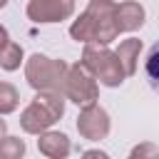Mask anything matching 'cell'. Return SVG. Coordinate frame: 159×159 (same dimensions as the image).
<instances>
[{"label": "cell", "mask_w": 159, "mask_h": 159, "mask_svg": "<svg viewBox=\"0 0 159 159\" xmlns=\"http://www.w3.org/2000/svg\"><path fill=\"white\" fill-rule=\"evenodd\" d=\"M65 114V94L62 92H50L42 89L32 97V102L20 112V127L27 134H42L50 129L60 117Z\"/></svg>", "instance_id": "7a4b0ae2"}, {"label": "cell", "mask_w": 159, "mask_h": 159, "mask_svg": "<svg viewBox=\"0 0 159 159\" xmlns=\"http://www.w3.org/2000/svg\"><path fill=\"white\" fill-rule=\"evenodd\" d=\"M84 157H99V159H107V154L99 152V149H89V152H84Z\"/></svg>", "instance_id": "2e32d148"}, {"label": "cell", "mask_w": 159, "mask_h": 159, "mask_svg": "<svg viewBox=\"0 0 159 159\" xmlns=\"http://www.w3.org/2000/svg\"><path fill=\"white\" fill-rule=\"evenodd\" d=\"M65 75H67V65L62 60H52L47 55H40L35 52L27 62H25V80L32 89L42 92V89H50V92H62V84H65Z\"/></svg>", "instance_id": "277c9868"}, {"label": "cell", "mask_w": 159, "mask_h": 159, "mask_svg": "<svg viewBox=\"0 0 159 159\" xmlns=\"http://www.w3.org/2000/svg\"><path fill=\"white\" fill-rule=\"evenodd\" d=\"M114 52H117V57H119V62H122L124 75L132 77V75L137 72V60H139V52H142V40H137V37L122 40Z\"/></svg>", "instance_id": "30bf717a"}, {"label": "cell", "mask_w": 159, "mask_h": 159, "mask_svg": "<svg viewBox=\"0 0 159 159\" xmlns=\"http://www.w3.org/2000/svg\"><path fill=\"white\" fill-rule=\"evenodd\" d=\"M62 94H65L70 102H75L77 107H84V104L97 102L99 87H97V80L87 72V67H84L82 62H77V65H67Z\"/></svg>", "instance_id": "5b68a950"}, {"label": "cell", "mask_w": 159, "mask_h": 159, "mask_svg": "<svg viewBox=\"0 0 159 159\" xmlns=\"http://www.w3.org/2000/svg\"><path fill=\"white\" fill-rule=\"evenodd\" d=\"M117 27L119 32H134L144 25V7L137 2V0H124V2H117Z\"/></svg>", "instance_id": "ba28073f"}, {"label": "cell", "mask_w": 159, "mask_h": 159, "mask_svg": "<svg viewBox=\"0 0 159 159\" xmlns=\"http://www.w3.org/2000/svg\"><path fill=\"white\" fill-rule=\"evenodd\" d=\"M109 127H112L109 114H107V109L99 107L97 102L84 104L82 112L77 114V132H80V137H84V139H89V142H102V139H107Z\"/></svg>", "instance_id": "8992f818"}, {"label": "cell", "mask_w": 159, "mask_h": 159, "mask_svg": "<svg viewBox=\"0 0 159 159\" xmlns=\"http://www.w3.org/2000/svg\"><path fill=\"white\" fill-rule=\"evenodd\" d=\"M117 2L114 0H89L87 10L70 25V37L75 42L109 45L119 37L117 27Z\"/></svg>", "instance_id": "6da1fadb"}, {"label": "cell", "mask_w": 159, "mask_h": 159, "mask_svg": "<svg viewBox=\"0 0 159 159\" xmlns=\"http://www.w3.org/2000/svg\"><path fill=\"white\" fill-rule=\"evenodd\" d=\"M129 157L132 159H142V157H159V149L154 147V144H139V147H134L132 152H129Z\"/></svg>", "instance_id": "9a60e30c"}, {"label": "cell", "mask_w": 159, "mask_h": 159, "mask_svg": "<svg viewBox=\"0 0 159 159\" xmlns=\"http://www.w3.org/2000/svg\"><path fill=\"white\" fill-rule=\"evenodd\" d=\"M5 5H7V0H0V10H2V7H5Z\"/></svg>", "instance_id": "d6986e66"}, {"label": "cell", "mask_w": 159, "mask_h": 159, "mask_svg": "<svg viewBox=\"0 0 159 159\" xmlns=\"http://www.w3.org/2000/svg\"><path fill=\"white\" fill-rule=\"evenodd\" d=\"M144 72H147V80L152 84L154 92H159V40L152 45V50L147 52V62H144Z\"/></svg>", "instance_id": "7c38bea8"}, {"label": "cell", "mask_w": 159, "mask_h": 159, "mask_svg": "<svg viewBox=\"0 0 159 159\" xmlns=\"http://www.w3.org/2000/svg\"><path fill=\"white\" fill-rule=\"evenodd\" d=\"M37 137H40V139H37L40 154H45V157H50V159H65V157L72 152V144H70L67 134H62V132H50V129H45V132L37 134Z\"/></svg>", "instance_id": "9c48e42d"}, {"label": "cell", "mask_w": 159, "mask_h": 159, "mask_svg": "<svg viewBox=\"0 0 159 159\" xmlns=\"http://www.w3.org/2000/svg\"><path fill=\"white\" fill-rule=\"evenodd\" d=\"M7 40H10V35H7V30H5L2 25H0V47H2V45H5Z\"/></svg>", "instance_id": "e0dca14e"}, {"label": "cell", "mask_w": 159, "mask_h": 159, "mask_svg": "<svg viewBox=\"0 0 159 159\" xmlns=\"http://www.w3.org/2000/svg\"><path fill=\"white\" fill-rule=\"evenodd\" d=\"M20 104V92L10 82H0V117L15 112Z\"/></svg>", "instance_id": "4fadbf2b"}, {"label": "cell", "mask_w": 159, "mask_h": 159, "mask_svg": "<svg viewBox=\"0 0 159 159\" xmlns=\"http://www.w3.org/2000/svg\"><path fill=\"white\" fill-rule=\"evenodd\" d=\"M82 65L104 87H119L127 80L117 52L107 50V45H92V42H87L84 50H82Z\"/></svg>", "instance_id": "3957f363"}, {"label": "cell", "mask_w": 159, "mask_h": 159, "mask_svg": "<svg viewBox=\"0 0 159 159\" xmlns=\"http://www.w3.org/2000/svg\"><path fill=\"white\" fill-rule=\"evenodd\" d=\"M75 0H30L27 2V17L37 25L47 22H62L72 17Z\"/></svg>", "instance_id": "52a82bcc"}, {"label": "cell", "mask_w": 159, "mask_h": 159, "mask_svg": "<svg viewBox=\"0 0 159 159\" xmlns=\"http://www.w3.org/2000/svg\"><path fill=\"white\" fill-rule=\"evenodd\" d=\"M25 154V142L20 137H0V159H20Z\"/></svg>", "instance_id": "5bb4252c"}, {"label": "cell", "mask_w": 159, "mask_h": 159, "mask_svg": "<svg viewBox=\"0 0 159 159\" xmlns=\"http://www.w3.org/2000/svg\"><path fill=\"white\" fill-rule=\"evenodd\" d=\"M7 132V124H5V119H0V137Z\"/></svg>", "instance_id": "ac0fdd59"}, {"label": "cell", "mask_w": 159, "mask_h": 159, "mask_svg": "<svg viewBox=\"0 0 159 159\" xmlns=\"http://www.w3.org/2000/svg\"><path fill=\"white\" fill-rule=\"evenodd\" d=\"M22 45H17V42H12V40H7L2 47H0V67L5 70V72H15L17 67H20V62H22Z\"/></svg>", "instance_id": "8fae6325"}]
</instances>
